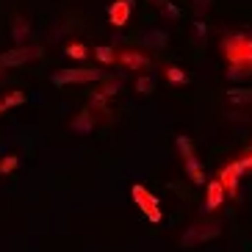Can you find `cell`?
Returning a JSON list of instances; mask_svg holds the SVG:
<instances>
[{
    "label": "cell",
    "mask_w": 252,
    "mask_h": 252,
    "mask_svg": "<svg viewBox=\"0 0 252 252\" xmlns=\"http://www.w3.org/2000/svg\"><path fill=\"white\" fill-rule=\"evenodd\" d=\"M17 163H20V158H17V156L0 158V175H8V172H14V169H17Z\"/></svg>",
    "instance_id": "cell-22"
},
{
    "label": "cell",
    "mask_w": 252,
    "mask_h": 252,
    "mask_svg": "<svg viewBox=\"0 0 252 252\" xmlns=\"http://www.w3.org/2000/svg\"><path fill=\"white\" fill-rule=\"evenodd\" d=\"M130 194H133V200H136V205H139V211L144 216H147L150 222H161L163 219V211H161V202L156 200V197H153V194L147 191V189H144V186H139L136 183L133 189H130Z\"/></svg>",
    "instance_id": "cell-4"
},
{
    "label": "cell",
    "mask_w": 252,
    "mask_h": 252,
    "mask_svg": "<svg viewBox=\"0 0 252 252\" xmlns=\"http://www.w3.org/2000/svg\"><path fill=\"white\" fill-rule=\"evenodd\" d=\"M23 103H25V94H23V92H11V94H6L3 100H0V105H3L6 111H8V108H14V105H23Z\"/></svg>",
    "instance_id": "cell-20"
},
{
    "label": "cell",
    "mask_w": 252,
    "mask_h": 252,
    "mask_svg": "<svg viewBox=\"0 0 252 252\" xmlns=\"http://www.w3.org/2000/svg\"><path fill=\"white\" fill-rule=\"evenodd\" d=\"M227 100H230V105H250L252 103V89L247 92V89H233V92H227Z\"/></svg>",
    "instance_id": "cell-14"
},
{
    "label": "cell",
    "mask_w": 252,
    "mask_h": 252,
    "mask_svg": "<svg viewBox=\"0 0 252 252\" xmlns=\"http://www.w3.org/2000/svg\"><path fill=\"white\" fill-rule=\"evenodd\" d=\"M108 75L103 69H59L53 75L56 86H67V83H92V81H105Z\"/></svg>",
    "instance_id": "cell-6"
},
{
    "label": "cell",
    "mask_w": 252,
    "mask_h": 252,
    "mask_svg": "<svg viewBox=\"0 0 252 252\" xmlns=\"http://www.w3.org/2000/svg\"><path fill=\"white\" fill-rule=\"evenodd\" d=\"M252 75V56L244 61H238V64H233V67L227 69V78L230 81H244V78H250Z\"/></svg>",
    "instance_id": "cell-12"
},
{
    "label": "cell",
    "mask_w": 252,
    "mask_h": 252,
    "mask_svg": "<svg viewBox=\"0 0 252 252\" xmlns=\"http://www.w3.org/2000/svg\"><path fill=\"white\" fill-rule=\"evenodd\" d=\"M64 53H67L69 59H78V61H83L86 56H89V50H86V45H81V42H69V45L64 47Z\"/></svg>",
    "instance_id": "cell-17"
},
{
    "label": "cell",
    "mask_w": 252,
    "mask_h": 252,
    "mask_svg": "<svg viewBox=\"0 0 252 252\" xmlns=\"http://www.w3.org/2000/svg\"><path fill=\"white\" fill-rule=\"evenodd\" d=\"M39 50H33V47H11V50H6L3 56H0V69L6 72V69H14L20 67V64H28L31 59H36Z\"/></svg>",
    "instance_id": "cell-7"
},
{
    "label": "cell",
    "mask_w": 252,
    "mask_h": 252,
    "mask_svg": "<svg viewBox=\"0 0 252 252\" xmlns=\"http://www.w3.org/2000/svg\"><path fill=\"white\" fill-rule=\"evenodd\" d=\"M222 233V224L219 222H197L186 230L180 236V247H197V244H205L211 238H216Z\"/></svg>",
    "instance_id": "cell-3"
},
{
    "label": "cell",
    "mask_w": 252,
    "mask_h": 252,
    "mask_svg": "<svg viewBox=\"0 0 252 252\" xmlns=\"http://www.w3.org/2000/svg\"><path fill=\"white\" fill-rule=\"evenodd\" d=\"M250 169V158H241V161H233V163H227L222 172H219V183H222V189H224V197H236V191H238V180H241V175Z\"/></svg>",
    "instance_id": "cell-5"
},
{
    "label": "cell",
    "mask_w": 252,
    "mask_h": 252,
    "mask_svg": "<svg viewBox=\"0 0 252 252\" xmlns=\"http://www.w3.org/2000/svg\"><path fill=\"white\" fill-rule=\"evenodd\" d=\"M3 111H6V108H3V105H0V114H3Z\"/></svg>",
    "instance_id": "cell-27"
},
{
    "label": "cell",
    "mask_w": 252,
    "mask_h": 252,
    "mask_svg": "<svg viewBox=\"0 0 252 252\" xmlns=\"http://www.w3.org/2000/svg\"><path fill=\"white\" fill-rule=\"evenodd\" d=\"M117 61L122 64V67H127V69H147L150 67V59L141 50H122L117 56Z\"/></svg>",
    "instance_id": "cell-10"
},
{
    "label": "cell",
    "mask_w": 252,
    "mask_h": 252,
    "mask_svg": "<svg viewBox=\"0 0 252 252\" xmlns=\"http://www.w3.org/2000/svg\"><path fill=\"white\" fill-rule=\"evenodd\" d=\"M130 11H133V3H130V0H117V3H111V8H108V20H111L114 28H122V25L130 20Z\"/></svg>",
    "instance_id": "cell-9"
},
{
    "label": "cell",
    "mask_w": 252,
    "mask_h": 252,
    "mask_svg": "<svg viewBox=\"0 0 252 252\" xmlns=\"http://www.w3.org/2000/svg\"><path fill=\"white\" fill-rule=\"evenodd\" d=\"M122 92V81H117V78H105V86L97 94L100 97H114V94H119Z\"/></svg>",
    "instance_id": "cell-18"
},
{
    "label": "cell",
    "mask_w": 252,
    "mask_h": 252,
    "mask_svg": "<svg viewBox=\"0 0 252 252\" xmlns=\"http://www.w3.org/2000/svg\"><path fill=\"white\" fill-rule=\"evenodd\" d=\"M31 28H28V20L25 17H14V28H11V36H14L17 47H23L25 45V39H28Z\"/></svg>",
    "instance_id": "cell-13"
},
{
    "label": "cell",
    "mask_w": 252,
    "mask_h": 252,
    "mask_svg": "<svg viewBox=\"0 0 252 252\" xmlns=\"http://www.w3.org/2000/svg\"><path fill=\"white\" fill-rule=\"evenodd\" d=\"M75 130V133H92L94 130V114L86 108V111H81L78 117L72 119V125H69Z\"/></svg>",
    "instance_id": "cell-11"
},
{
    "label": "cell",
    "mask_w": 252,
    "mask_h": 252,
    "mask_svg": "<svg viewBox=\"0 0 252 252\" xmlns=\"http://www.w3.org/2000/svg\"><path fill=\"white\" fill-rule=\"evenodd\" d=\"M194 6L200 8V11H205V8L211 6V0H194Z\"/></svg>",
    "instance_id": "cell-25"
},
{
    "label": "cell",
    "mask_w": 252,
    "mask_h": 252,
    "mask_svg": "<svg viewBox=\"0 0 252 252\" xmlns=\"http://www.w3.org/2000/svg\"><path fill=\"white\" fill-rule=\"evenodd\" d=\"M150 3H153V6H158V8H163V11H166L169 17H178V8L172 6L169 0H150Z\"/></svg>",
    "instance_id": "cell-24"
},
{
    "label": "cell",
    "mask_w": 252,
    "mask_h": 252,
    "mask_svg": "<svg viewBox=\"0 0 252 252\" xmlns=\"http://www.w3.org/2000/svg\"><path fill=\"white\" fill-rule=\"evenodd\" d=\"M178 150H180V156H183L189 180L197 183V186H205V169L200 166V158H197V153H194L191 139H189V136H178Z\"/></svg>",
    "instance_id": "cell-2"
},
{
    "label": "cell",
    "mask_w": 252,
    "mask_h": 252,
    "mask_svg": "<svg viewBox=\"0 0 252 252\" xmlns=\"http://www.w3.org/2000/svg\"><path fill=\"white\" fill-rule=\"evenodd\" d=\"M205 39H208V28H205V23H200V20H197V23H194V42H197V45H202Z\"/></svg>",
    "instance_id": "cell-23"
},
{
    "label": "cell",
    "mask_w": 252,
    "mask_h": 252,
    "mask_svg": "<svg viewBox=\"0 0 252 252\" xmlns=\"http://www.w3.org/2000/svg\"><path fill=\"white\" fill-rule=\"evenodd\" d=\"M0 78H6V72H3V69H0Z\"/></svg>",
    "instance_id": "cell-26"
},
{
    "label": "cell",
    "mask_w": 252,
    "mask_h": 252,
    "mask_svg": "<svg viewBox=\"0 0 252 252\" xmlns=\"http://www.w3.org/2000/svg\"><path fill=\"white\" fill-rule=\"evenodd\" d=\"M141 45L144 47H163L166 45V33H163V31H150V33H144Z\"/></svg>",
    "instance_id": "cell-15"
},
{
    "label": "cell",
    "mask_w": 252,
    "mask_h": 252,
    "mask_svg": "<svg viewBox=\"0 0 252 252\" xmlns=\"http://www.w3.org/2000/svg\"><path fill=\"white\" fill-rule=\"evenodd\" d=\"M224 202V189L219 180H211V183L205 186V202H202V214H211V211H216V208Z\"/></svg>",
    "instance_id": "cell-8"
},
{
    "label": "cell",
    "mask_w": 252,
    "mask_h": 252,
    "mask_svg": "<svg viewBox=\"0 0 252 252\" xmlns=\"http://www.w3.org/2000/svg\"><path fill=\"white\" fill-rule=\"evenodd\" d=\"M153 86H156V75H141L139 81H136V92L139 94H150Z\"/></svg>",
    "instance_id": "cell-19"
},
{
    "label": "cell",
    "mask_w": 252,
    "mask_h": 252,
    "mask_svg": "<svg viewBox=\"0 0 252 252\" xmlns=\"http://www.w3.org/2000/svg\"><path fill=\"white\" fill-rule=\"evenodd\" d=\"M163 75H166V81L175 83V86H183V83H189V75H186L180 67H166V69H163Z\"/></svg>",
    "instance_id": "cell-16"
},
{
    "label": "cell",
    "mask_w": 252,
    "mask_h": 252,
    "mask_svg": "<svg viewBox=\"0 0 252 252\" xmlns=\"http://www.w3.org/2000/svg\"><path fill=\"white\" fill-rule=\"evenodd\" d=\"M222 56L230 61V67L252 56V33H227L222 39Z\"/></svg>",
    "instance_id": "cell-1"
},
{
    "label": "cell",
    "mask_w": 252,
    "mask_h": 252,
    "mask_svg": "<svg viewBox=\"0 0 252 252\" xmlns=\"http://www.w3.org/2000/svg\"><path fill=\"white\" fill-rule=\"evenodd\" d=\"M94 56H97V61H100V64H114V61H117V53L111 50V47H94Z\"/></svg>",
    "instance_id": "cell-21"
}]
</instances>
